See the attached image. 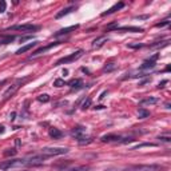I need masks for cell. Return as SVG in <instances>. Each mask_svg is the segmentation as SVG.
<instances>
[{"label": "cell", "instance_id": "1", "mask_svg": "<svg viewBox=\"0 0 171 171\" xmlns=\"http://www.w3.org/2000/svg\"><path fill=\"white\" fill-rule=\"evenodd\" d=\"M21 166H29V159H9L0 163V170H8L12 167H21Z\"/></svg>", "mask_w": 171, "mask_h": 171}, {"label": "cell", "instance_id": "2", "mask_svg": "<svg viewBox=\"0 0 171 171\" xmlns=\"http://www.w3.org/2000/svg\"><path fill=\"white\" fill-rule=\"evenodd\" d=\"M68 152V148L64 147H44L41 148V155L44 157H56V155H63Z\"/></svg>", "mask_w": 171, "mask_h": 171}, {"label": "cell", "instance_id": "3", "mask_svg": "<svg viewBox=\"0 0 171 171\" xmlns=\"http://www.w3.org/2000/svg\"><path fill=\"white\" fill-rule=\"evenodd\" d=\"M102 142H119V143H128V142H132V138H123V136L120 135H115V134H107V135H103L100 138Z\"/></svg>", "mask_w": 171, "mask_h": 171}, {"label": "cell", "instance_id": "4", "mask_svg": "<svg viewBox=\"0 0 171 171\" xmlns=\"http://www.w3.org/2000/svg\"><path fill=\"white\" fill-rule=\"evenodd\" d=\"M82 56H83V51H82V49H78V51H75V52L71 54V55L64 56V58L59 59V60L55 63V66H60V64H68V63H72V62H76L78 59H80Z\"/></svg>", "mask_w": 171, "mask_h": 171}, {"label": "cell", "instance_id": "5", "mask_svg": "<svg viewBox=\"0 0 171 171\" xmlns=\"http://www.w3.org/2000/svg\"><path fill=\"white\" fill-rule=\"evenodd\" d=\"M39 27L34 26V24H19V26H12L11 28H8L7 31H21V32H32V31H38Z\"/></svg>", "mask_w": 171, "mask_h": 171}, {"label": "cell", "instance_id": "6", "mask_svg": "<svg viewBox=\"0 0 171 171\" xmlns=\"http://www.w3.org/2000/svg\"><path fill=\"white\" fill-rule=\"evenodd\" d=\"M21 83H23V80H20V79H19V80L16 82L15 84H12L11 87H8V90L3 94V99H4V100H7V99H9L11 96H14L15 92H16V91L19 90V87L21 86Z\"/></svg>", "mask_w": 171, "mask_h": 171}, {"label": "cell", "instance_id": "7", "mask_svg": "<svg viewBox=\"0 0 171 171\" xmlns=\"http://www.w3.org/2000/svg\"><path fill=\"white\" fill-rule=\"evenodd\" d=\"M162 168L158 165H139V166H132L130 168L131 171H158Z\"/></svg>", "mask_w": 171, "mask_h": 171}, {"label": "cell", "instance_id": "8", "mask_svg": "<svg viewBox=\"0 0 171 171\" xmlns=\"http://www.w3.org/2000/svg\"><path fill=\"white\" fill-rule=\"evenodd\" d=\"M62 41H55V43H49L48 46H46V47H41V48H39V49H36L35 52L32 54L31 55V59L32 58H36V56H39V55H41V54H44V52H47L48 49H51V48H54V47H56V46H59Z\"/></svg>", "mask_w": 171, "mask_h": 171}, {"label": "cell", "instance_id": "9", "mask_svg": "<svg viewBox=\"0 0 171 171\" xmlns=\"http://www.w3.org/2000/svg\"><path fill=\"white\" fill-rule=\"evenodd\" d=\"M158 58H159V55H158V54H155L152 58L148 59V60H146L145 63L140 66V70H152L154 67H155V60H157Z\"/></svg>", "mask_w": 171, "mask_h": 171}, {"label": "cell", "instance_id": "10", "mask_svg": "<svg viewBox=\"0 0 171 171\" xmlns=\"http://www.w3.org/2000/svg\"><path fill=\"white\" fill-rule=\"evenodd\" d=\"M79 28V24H75V26H71V27H67V28H62L59 29L58 32L55 34V38H59V36H63V35H68V34H71L72 31H75V29Z\"/></svg>", "mask_w": 171, "mask_h": 171}, {"label": "cell", "instance_id": "11", "mask_svg": "<svg viewBox=\"0 0 171 171\" xmlns=\"http://www.w3.org/2000/svg\"><path fill=\"white\" fill-rule=\"evenodd\" d=\"M123 7H124V3H116V4H114V6L111 7L110 9H107L106 12H103V14H102V16H107V15H111V14H114V12L119 11L120 8H123Z\"/></svg>", "mask_w": 171, "mask_h": 171}, {"label": "cell", "instance_id": "12", "mask_svg": "<svg viewBox=\"0 0 171 171\" xmlns=\"http://www.w3.org/2000/svg\"><path fill=\"white\" fill-rule=\"evenodd\" d=\"M36 46H38V41H34V43H28V44H26V46H23L21 48H19L18 51H16V55H21V54L27 52V51H29L31 48H34V47H36Z\"/></svg>", "mask_w": 171, "mask_h": 171}, {"label": "cell", "instance_id": "13", "mask_svg": "<svg viewBox=\"0 0 171 171\" xmlns=\"http://www.w3.org/2000/svg\"><path fill=\"white\" fill-rule=\"evenodd\" d=\"M63 135H64V134L62 132L59 128H55V127L49 128V136H51L52 139H62V138H63Z\"/></svg>", "mask_w": 171, "mask_h": 171}, {"label": "cell", "instance_id": "14", "mask_svg": "<svg viewBox=\"0 0 171 171\" xmlns=\"http://www.w3.org/2000/svg\"><path fill=\"white\" fill-rule=\"evenodd\" d=\"M75 8H76L75 6H71V7H67V8H63L60 12H58V14H56V19H60V18H63L64 15L71 14V12H72Z\"/></svg>", "mask_w": 171, "mask_h": 171}, {"label": "cell", "instance_id": "15", "mask_svg": "<svg viewBox=\"0 0 171 171\" xmlns=\"http://www.w3.org/2000/svg\"><path fill=\"white\" fill-rule=\"evenodd\" d=\"M106 41H107V38H104V36L98 38V39H95V40L92 41V47H94V48H99V47H102Z\"/></svg>", "mask_w": 171, "mask_h": 171}, {"label": "cell", "instance_id": "16", "mask_svg": "<svg viewBox=\"0 0 171 171\" xmlns=\"http://www.w3.org/2000/svg\"><path fill=\"white\" fill-rule=\"evenodd\" d=\"M68 86L71 88H80L83 86V82H82V79H72L68 82Z\"/></svg>", "mask_w": 171, "mask_h": 171}, {"label": "cell", "instance_id": "17", "mask_svg": "<svg viewBox=\"0 0 171 171\" xmlns=\"http://www.w3.org/2000/svg\"><path fill=\"white\" fill-rule=\"evenodd\" d=\"M84 132H86V128L82 127V126H78V127H75L72 130V135L76 136V138H80V136H83Z\"/></svg>", "mask_w": 171, "mask_h": 171}, {"label": "cell", "instance_id": "18", "mask_svg": "<svg viewBox=\"0 0 171 171\" xmlns=\"http://www.w3.org/2000/svg\"><path fill=\"white\" fill-rule=\"evenodd\" d=\"M90 170V166H75V167L64 168L63 171H87Z\"/></svg>", "mask_w": 171, "mask_h": 171}, {"label": "cell", "instance_id": "19", "mask_svg": "<svg viewBox=\"0 0 171 171\" xmlns=\"http://www.w3.org/2000/svg\"><path fill=\"white\" fill-rule=\"evenodd\" d=\"M155 103H158V99L157 98H147V99L140 100L139 104L140 106H146V104H155Z\"/></svg>", "mask_w": 171, "mask_h": 171}, {"label": "cell", "instance_id": "20", "mask_svg": "<svg viewBox=\"0 0 171 171\" xmlns=\"http://www.w3.org/2000/svg\"><path fill=\"white\" fill-rule=\"evenodd\" d=\"M119 29H122V31H132V32H143V28H139V27H120Z\"/></svg>", "mask_w": 171, "mask_h": 171}, {"label": "cell", "instance_id": "21", "mask_svg": "<svg viewBox=\"0 0 171 171\" xmlns=\"http://www.w3.org/2000/svg\"><path fill=\"white\" fill-rule=\"evenodd\" d=\"M142 147H157V145L155 143H140V145L134 146L131 150H138V148H142Z\"/></svg>", "mask_w": 171, "mask_h": 171}, {"label": "cell", "instance_id": "22", "mask_svg": "<svg viewBox=\"0 0 171 171\" xmlns=\"http://www.w3.org/2000/svg\"><path fill=\"white\" fill-rule=\"evenodd\" d=\"M138 115H139V119L148 118V116H150V111L145 110V108H139V111H138Z\"/></svg>", "mask_w": 171, "mask_h": 171}, {"label": "cell", "instance_id": "23", "mask_svg": "<svg viewBox=\"0 0 171 171\" xmlns=\"http://www.w3.org/2000/svg\"><path fill=\"white\" fill-rule=\"evenodd\" d=\"M38 100L41 102V103H47V102H49V95H47V94H41V95L38 96Z\"/></svg>", "mask_w": 171, "mask_h": 171}, {"label": "cell", "instance_id": "24", "mask_svg": "<svg viewBox=\"0 0 171 171\" xmlns=\"http://www.w3.org/2000/svg\"><path fill=\"white\" fill-rule=\"evenodd\" d=\"M54 86H55V87H63V86H66V82H64L63 79H56V80L54 82Z\"/></svg>", "mask_w": 171, "mask_h": 171}, {"label": "cell", "instance_id": "25", "mask_svg": "<svg viewBox=\"0 0 171 171\" xmlns=\"http://www.w3.org/2000/svg\"><path fill=\"white\" fill-rule=\"evenodd\" d=\"M15 154H16V150H15V148H8L7 151H4V155H6V157H12Z\"/></svg>", "mask_w": 171, "mask_h": 171}, {"label": "cell", "instance_id": "26", "mask_svg": "<svg viewBox=\"0 0 171 171\" xmlns=\"http://www.w3.org/2000/svg\"><path fill=\"white\" fill-rule=\"evenodd\" d=\"M14 39H15V36H7L4 40H1V44H9L12 40H14Z\"/></svg>", "mask_w": 171, "mask_h": 171}, {"label": "cell", "instance_id": "27", "mask_svg": "<svg viewBox=\"0 0 171 171\" xmlns=\"http://www.w3.org/2000/svg\"><path fill=\"white\" fill-rule=\"evenodd\" d=\"M6 8H7V3L4 0H0V14L6 11Z\"/></svg>", "mask_w": 171, "mask_h": 171}, {"label": "cell", "instance_id": "28", "mask_svg": "<svg viewBox=\"0 0 171 171\" xmlns=\"http://www.w3.org/2000/svg\"><path fill=\"white\" fill-rule=\"evenodd\" d=\"M91 106V98H87V100L84 102L83 103V106H82V108H83V110H86V108H88Z\"/></svg>", "mask_w": 171, "mask_h": 171}, {"label": "cell", "instance_id": "29", "mask_svg": "<svg viewBox=\"0 0 171 171\" xmlns=\"http://www.w3.org/2000/svg\"><path fill=\"white\" fill-rule=\"evenodd\" d=\"M168 24H170V21H168V20H163L162 23H158L155 27H158V28H159V27H165V26H168Z\"/></svg>", "mask_w": 171, "mask_h": 171}, {"label": "cell", "instance_id": "30", "mask_svg": "<svg viewBox=\"0 0 171 171\" xmlns=\"http://www.w3.org/2000/svg\"><path fill=\"white\" fill-rule=\"evenodd\" d=\"M158 139H160L162 142H171V138H170V136H159Z\"/></svg>", "mask_w": 171, "mask_h": 171}, {"label": "cell", "instance_id": "31", "mask_svg": "<svg viewBox=\"0 0 171 171\" xmlns=\"http://www.w3.org/2000/svg\"><path fill=\"white\" fill-rule=\"evenodd\" d=\"M114 68H115V64H114V63H110V66H106L104 67V71H112L114 70Z\"/></svg>", "mask_w": 171, "mask_h": 171}, {"label": "cell", "instance_id": "32", "mask_svg": "<svg viewBox=\"0 0 171 171\" xmlns=\"http://www.w3.org/2000/svg\"><path fill=\"white\" fill-rule=\"evenodd\" d=\"M29 39H32V36H31V35H28V36H23V38H20V43H23V41H26V40H29Z\"/></svg>", "mask_w": 171, "mask_h": 171}, {"label": "cell", "instance_id": "33", "mask_svg": "<svg viewBox=\"0 0 171 171\" xmlns=\"http://www.w3.org/2000/svg\"><path fill=\"white\" fill-rule=\"evenodd\" d=\"M128 47H131V48H140V47H143V44H128Z\"/></svg>", "mask_w": 171, "mask_h": 171}, {"label": "cell", "instance_id": "34", "mask_svg": "<svg viewBox=\"0 0 171 171\" xmlns=\"http://www.w3.org/2000/svg\"><path fill=\"white\" fill-rule=\"evenodd\" d=\"M4 131H6L4 130V126H0V134H4Z\"/></svg>", "mask_w": 171, "mask_h": 171}, {"label": "cell", "instance_id": "35", "mask_svg": "<svg viewBox=\"0 0 171 171\" xmlns=\"http://www.w3.org/2000/svg\"><path fill=\"white\" fill-rule=\"evenodd\" d=\"M15 115H16V114L12 112V114H11V116H9V119H11V120H14V119H15Z\"/></svg>", "mask_w": 171, "mask_h": 171}, {"label": "cell", "instance_id": "36", "mask_svg": "<svg viewBox=\"0 0 171 171\" xmlns=\"http://www.w3.org/2000/svg\"><path fill=\"white\" fill-rule=\"evenodd\" d=\"M166 108H167V110H170V108H171L170 107V103H166Z\"/></svg>", "mask_w": 171, "mask_h": 171}, {"label": "cell", "instance_id": "37", "mask_svg": "<svg viewBox=\"0 0 171 171\" xmlns=\"http://www.w3.org/2000/svg\"><path fill=\"white\" fill-rule=\"evenodd\" d=\"M0 46H1V41H0Z\"/></svg>", "mask_w": 171, "mask_h": 171}]
</instances>
